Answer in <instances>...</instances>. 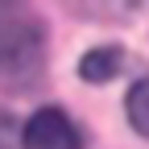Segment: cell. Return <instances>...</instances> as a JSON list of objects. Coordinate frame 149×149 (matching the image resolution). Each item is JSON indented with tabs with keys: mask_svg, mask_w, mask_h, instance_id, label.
<instances>
[{
	"mask_svg": "<svg viewBox=\"0 0 149 149\" xmlns=\"http://www.w3.org/2000/svg\"><path fill=\"white\" fill-rule=\"evenodd\" d=\"M46 62V25L29 0H0V87H21Z\"/></svg>",
	"mask_w": 149,
	"mask_h": 149,
	"instance_id": "obj_1",
	"label": "cell"
},
{
	"mask_svg": "<svg viewBox=\"0 0 149 149\" xmlns=\"http://www.w3.org/2000/svg\"><path fill=\"white\" fill-rule=\"evenodd\" d=\"M25 149H83V133L66 112L58 108H37L33 116L25 120V133H21Z\"/></svg>",
	"mask_w": 149,
	"mask_h": 149,
	"instance_id": "obj_2",
	"label": "cell"
},
{
	"mask_svg": "<svg viewBox=\"0 0 149 149\" xmlns=\"http://www.w3.org/2000/svg\"><path fill=\"white\" fill-rule=\"evenodd\" d=\"M120 66H124L120 46H100V50H87L79 58V79L83 83H108L120 74Z\"/></svg>",
	"mask_w": 149,
	"mask_h": 149,
	"instance_id": "obj_3",
	"label": "cell"
},
{
	"mask_svg": "<svg viewBox=\"0 0 149 149\" xmlns=\"http://www.w3.org/2000/svg\"><path fill=\"white\" fill-rule=\"evenodd\" d=\"M124 116H128V124H133L141 137H149V74H145V79H137L133 87H128Z\"/></svg>",
	"mask_w": 149,
	"mask_h": 149,
	"instance_id": "obj_4",
	"label": "cell"
}]
</instances>
